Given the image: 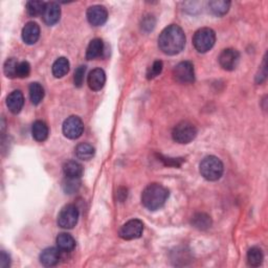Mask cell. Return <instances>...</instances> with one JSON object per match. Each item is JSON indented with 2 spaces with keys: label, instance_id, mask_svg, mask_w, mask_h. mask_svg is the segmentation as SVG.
<instances>
[{
  "label": "cell",
  "instance_id": "6da1fadb",
  "mask_svg": "<svg viewBox=\"0 0 268 268\" xmlns=\"http://www.w3.org/2000/svg\"><path fill=\"white\" fill-rule=\"evenodd\" d=\"M185 45V35L176 24L166 27L158 37V47L163 54L174 56L179 54Z\"/></svg>",
  "mask_w": 268,
  "mask_h": 268
},
{
  "label": "cell",
  "instance_id": "7a4b0ae2",
  "mask_svg": "<svg viewBox=\"0 0 268 268\" xmlns=\"http://www.w3.org/2000/svg\"><path fill=\"white\" fill-rule=\"evenodd\" d=\"M169 198V191L159 183H151L143 191L141 203L149 211H157L165 205Z\"/></svg>",
  "mask_w": 268,
  "mask_h": 268
},
{
  "label": "cell",
  "instance_id": "3957f363",
  "mask_svg": "<svg viewBox=\"0 0 268 268\" xmlns=\"http://www.w3.org/2000/svg\"><path fill=\"white\" fill-rule=\"evenodd\" d=\"M223 163L216 156H206L200 162V174L208 181H216L221 178L223 174Z\"/></svg>",
  "mask_w": 268,
  "mask_h": 268
},
{
  "label": "cell",
  "instance_id": "277c9868",
  "mask_svg": "<svg viewBox=\"0 0 268 268\" xmlns=\"http://www.w3.org/2000/svg\"><path fill=\"white\" fill-rule=\"evenodd\" d=\"M216 34L212 28H200L193 37V44L198 53H207L215 45Z\"/></svg>",
  "mask_w": 268,
  "mask_h": 268
},
{
  "label": "cell",
  "instance_id": "5b68a950",
  "mask_svg": "<svg viewBox=\"0 0 268 268\" xmlns=\"http://www.w3.org/2000/svg\"><path fill=\"white\" fill-rule=\"evenodd\" d=\"M197 136V128L190 122H181L175 126L173 139L178 144H189Z\"/></svg>",
  "mask_w": 268,
  "mask_h": 268
},
{
  "label": "cell",
  "instance_id": "8992f818",
  "mask_svg": "<svg viewBox=\"0 0 268 268\" xmlns=\"http://www.w3.org/2000/svg\"><path fill=\"white\" fill-rule=\"evenodd\" d=\"M79 220V210L76 205L67 204L58 215V225L65 228L71 229L77 225Z\"/></svg>",
  "mask_w": 268,
  "mask_h": 268
},
{
  "label": "cell",
  "instance_id": "52a82bcc",
  "mask_svg": "<svg viewBox=\"0 0 268 268\" xmlns=\"http://www.w3.org/2000/svg\"><path fill=\"white\" fill-rule=\"evenodd\" d=\"M62 130L63 134L67 138L77 139L83 134L84 124L79 116L71 115L64 121Z\"/></svg>",
  "mask_w": 268,
  "mask_h": 268
},
{
  "label": "cell",
  "instance_id": "ba28073f",
  "mask_svg": "<svg viewBox=\"0 0 268 268\" xmlns=\"http://www.w3.org/2000/svg\"><path fill=\"white\" fill-rule=\"evenodd\" d=\"M144 223L138 219H132L121 227L118 235L124 240H135L143 235Z\"/></svg>",
  "mask_w": 268,
  "mask_h": 268
},
{
  "label": "cell",
  "instance_id": "9c48e42d",
  "mask_svg": "<svg viewBox=\"0 0 268 268\" xmlns=\"http://www.w3.org/2000/svg\"><path fill=\"white\" fill-rule=\"evenodd\" d=\"M174 79L181 84H190L195 80L194 65L189 61H183L175 66L173 70Z\"/></svg>",
  "mask_w": 268,
  "mask_h": 268
},
{
  "label": "cell",
  "instance_id": "30bf717a",
  "mask_svg": "<svg viewBox=\"0 0 268 268\" xmlns=\"http://www.w3.org/2000/svg\"><path fill=\"white\" fill-rule=\"evenodd\" d=\"M218 60L223 69L232 71L237 68L238 64L240 62V54L239 51L234 48H226L222 50Z\"/></svg>",
  "mask_w": 268,
  "mask_h": 268
},
{
  "label": "cell",
  "instance_id": "8fae6325",
  "mask_svg": "<svg viewBox=\"0 0 268 268\" xmlns=\"http://www.w3.org/2000/svg\"><path fill=\"white\" fill-rule=\"evenodd\" d=\"M87 20L93 26L103 25L108 19V12L105 6L92 5L87 10Z\"/></svg>",
  "mask_w": 268,
  "mask_h": 268
},
{
  "label": "cell",
  "instance_id": "7c38bea8",
  "mask_svg": "<svg viewBox=\"0 0 268 268\" xmlns=\"http://www.w3.org/2000/svg\"><path fill=\"white\" fill-rule=\"evenodd\" d=\"M61 17V9L60 5L57 2H47L45 5V9L42 14L43 21L45 22L47 25H55L58 23Z\"/></svg>",
  "mask_w": 268,
  "mask_h": 268
},
{
  "label": "cell",
  "instance_id": "4fadbf2b",
  "mask_svg": "<svg viewBox=\"0 0 268 268\" xmlns=\"http://www.w3.org/2000/svg\"><path fill=\"white\" fill-rule=\"evenodd\" d=\"M87 82L91 90L99 91L106 83V73L101 68H95L89 73Z\"/></svg>",
  "mask_w": 268,
  "mask_h": 268
},
{
  "label": "cell",
  "instance_id": "5bb4252c",
  "mask_svg": "<svg viewBox=\"0 0 268 268\" xmlns=\"http://www.w3.org/2000/svg\"><path fill=\"white\" fill-rule=\"evenodd\" d=\"M40 27L36 22H28L22 29V40L28 45H33L39 40Z\"/></svg>",
  "mask_w": 268,
  "mask_h": 268
},
{
  "label": "cell",
  "instance_id": "9a60e30c",
  "mask_svg": "<svg viewBox=\"0 0 268 268\" xmlns=\"http://www.w3.org/2000/svg\"><path fill=\"white\" fill-rule=\"evenodd\" d=\"M61 259L60 249L56 247L45 248L40 255V263L45 267L55 266L59 263Z\"/></svg>",
  "mask_w": 268,
  "mask_h": 268
},
{
  "label": "cell",
  "instance_id": "2e32d148",
  "mask_svg": "<svg viewBox=\"0 0 268 268\" xmlns=\"http://www.w3.org/2000/svg\"><path fill=\"white\" fill-rule=\"evenodd\" d=\"M24 105V96L20 90H15L11 92L6 99V106L12 113H19Z\"/></svg>",
  "mask_w": 268,
  "mask_h": 268
},
{
  "label": "cell",
  "instance_id": "e0dca14e",
  "mask_svg": "<svg viewBox=\"0 0 268 268\" xmlns=\"http://www.w3.org/2000/svg\"><path fill=\"white\" fill-rule=\"evenodd\" d=\"M83 167L80 162L76 160H69L64 163L63 172L66 177L74 178V179H79L81 176L83 175Z\"/></svg>",
  "mask_w": 268,
  "mask_h": 268
},
{
  "label": "cell",
  "instance_id": "ac0fdd59",
  "mask_svg": "<svg viewBox=\"0 0 268 268\" xmlns=\"http://www.w3.org/2000/svg\"><path fill=\"white\" fill-rule=\"evenodd\" d=\"M56 242H57L58 248L65 252H69L76 247V241H74L73 237L67 233L59 234Z\"/></svg>",
  "mask_w": 268,
  "mask_h": 268
},
{
  "label": "cell",
  "instance_id": "d6986e66",
  "mask_svg": "<svg viewBox=\"0 0 268 268\" xmlns=\"http://www.w3.org/2000/svg\"><path fill=\"white\" fill-rule=\"evenodd\" d=\"M104 51V43L101 39H93L89 43L86 50V58L88 60H94V59L102 56Z\"/></svg>",
  "mask_w": 268,
  "mask_h": 268
},
{
  "label": "cell",
  "instance_id": "ffe728a7",
  "mask_svg": "<svg viewBox=\"0 0 268 268\" xmlns=\"http://www.w3.org/2000/svg\"><path fill=\"white\" fill-rule=\"evenodd\" d=\"M48 127L47 125L42 122V121H36L33 124L32 127V134L33 137L37 140V141H44L46 140L47 136H48Z\"/></svg>",
  "mask_w": 268,
  "mask_h": 268
},
{
  "label": "cell",
  "instance_id": "44dd1931",
  "mask_svg": "<svg viewBox=\"0 0 268 268\" xmlns=\"http://www.w3.org/2000/svg\"><path fill=\"white\" fill-rule=\"evenodd\" d=\"M53 74L55 78H63L69 71V62L66 58L61 57L57 59L53 64Z\"/></svg>",
  "mask_w": 268,
  "mask_h": 268
},
{
  "label": "cell",
  "instance_id": "7402d4cb",
  "mask_svg": "<svg viewBox=\"0 0 268 268\" xmlns=\"http://www.w3.org/2000/svg\"><path fill=\"white\" fill-rule=\"evenodd\" d=\"M192 225L197 229L204 230L211 227L212 219L207 214L197 213L192 217Z\"/></svg>",
  "mask_w": 268,
  "mask_h": 268
},
{
  "label": "cell",
  "instance_id": "603a6c76",
  "mask_svg": "<svg viewBox=\"0 0 268 268\" xmlns=\"http://www.w3.org/2000/svg\"><path fill=\"white\" fill-rule=\"evenodd\" d=\"M230 6L229 1H224V0H214V1L208 2V9L214 14L215 16H223L225 15Z\"/></svg>",
  "mask_w": 268,
  "mask_h": 268
},
{
  "label": "cell",
  "instance_id": "cb8c5ba5",
  "mask_svg": "<svg viewBox=\"0 0 268 268\" xmlns=\"http://www.w3.org/2000/svg\"><path fill=\"white\" fill-rule=\"evenodd\" d=\"M94 148L87 143L79 144L76 148V155L79 159L89 160L94 156Z\"/></svg>",
  "mask_w": 268,
  "mask_h": 268
},
{
  "label": "cell",
  "instance_id": "d4e9b609",
  "mask_svg": "<svg viewBox=\"0 0 268 268\" xmlns=\"http://www.w3.org/2000/svg\"><path fill=\"white\" fill-rule=\"evenodd\" d=\"M29 98H31L32 103L34 105H38L44 98V88L41 84L34 82L29 85Z\"/></svg>",
  "mask_w": 268,
  "mask_h": 268
},
{
  "label": "cell",
  "instance_id": "484cf974",
  "mask_svg": "<svg viewBox=\"0 0 268 268\" xmlns=\"http://www.w3.org/2000/svg\"><path fill=\"white\" fill-rule=\"evenodd\" d=\"M264 256L259 247H251L247 252V262L252 267H259L263 263Z\"/></svg>",
  "mask_w": 268,
  "mask_h": 268
},
{
  "label": "cell",
  "instance_id": "4316f807",
  "mask_svg": "<svg viewBox=\"0 0 268 268\" xmlns=\"http://www.w3.org/2000/svg\"><path fill=\"white\" fill-rule=\"evenodd\" d=\"M46 3L43 1H28L26 3V11L29 16L37 17L43 14Z\"/></svg>",
  "mask_w": 268,
  "mask_h": 268
},
{
  "label": "cell",
  "instance_id": "83f0119b",
  "mask_svg": "<svg viewBox=\"0 0 268 268\" xmlns=\"http://www.w3.org/2000/svg\"><path fill=\"white\" fill-rule=\"evenodd\" d=\"M19 62L15 58L7 59L3 65V71L4 74L10 79L17 78V68H18Z\"/></svg>",
  "mask_w": 268,
  "mask_h": 268
},
{
  "label": "cell",
  "instance_id": "f1b7e54d",
  "mask_svg": "<svg viewBox=\"0 0 268 268\" xmlns=\"http://www.w3.org/2000/svg\"><path fill=\"white\" fill-rule=\"evenodd\" d=\"M85 72H86V66L81 65L74 71V77H73V82H74V86L81 87L84 83V78H85Z\"/></svg>",
  "mask_w": 268,
  "mask_h": 268
},
{
  "label": "cell",
  "instance_id": "f546056e",
  "mask_svg": "<svg viewBox=\"0 0 268 268\" xmlns=\"http://www.w3.org/2000/svg\"><path fill=\"white\" fill-rule=\"evenodd\" d=\"M162 71V62L161 61H155L150 68L147 71V78L149 80L154 79L157 76H159L160 72Z\"/></svg>",
  "mask_w": 268,
  "mask_h": 268
},
{
  "label": "cell",
  "instance_id": "4dcf8cb0",
  "mask_svg": "<svg viewBox=\"0 0 268 268\" xmlns=\"http://www.w3.org/2000/svg\"><path fill=\"white\" fill-rule=\"evenodd\" d=\"M79 179H74V178H68L66 177L65 181L63 182V188L66 193L71 194V193L76 192L79 188Z\"/></svg>",
  "mask_w": 268,
  "mask_h": 268
},
{
  "label": "cell",
  "instance_id": "1f68e13d",
  "mask_svg": "<svg viewBox=\"0 0 268 268\" xmlns=\"http://www.w3.org/2000/svg\"><path fill=\"white\" fill-rule=\"evenodd\" d=\"M29 73H31V65H29V63L26 61L19 62L17 68V78H27L29 76Z\"/></svg>",
  "mask_w": 268,
  "mask_h": 268
},
{
  "label": "cell",
  "instance_id": "d6a6232c",
  "mask_svg": "<svg viewBox=\"0 0 268 268\" xmlns=\"http://www.w3.org/2000/svg\"><path fill=\"white\" fill-rule=\"evenodd\" d=\"M154 25H155V20H154L153 16H148L143 20L141 28L145 29L146 32H149V31H152Z\"/></svg>",
  "mask_w": 268,
  "mask_h": 268
},
{
  "label": "cell",
  "instance_id": "836d02e7",
  "mask_svg": "<svg viewBox=\"0 0 268 268\" xmlns=\"http://www.w3.org/2000/svg\"><path fill=\"white\" fill-rule=\"evenodd\" d=\"M11 265V257L9 254H6L4 250L1 251V255H0V267L6 268L10 267Z\"/></svg>",
  "mask_w": 268,
  "mask_h": 268
}]
</instances>
